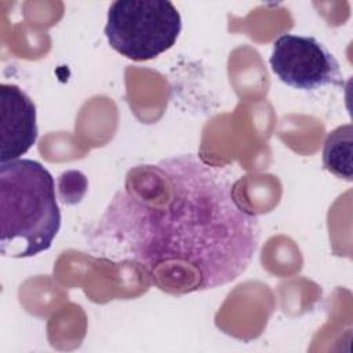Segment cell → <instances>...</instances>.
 I'll use <instances>...</instances> for the list:
<instances>
[{
    "mask_svg": "<svg viewBox=\"0 0 353 353\" xmlns=\"http://www.w3.org/2000/svg\"><path fill=\"white\" fill-rule=\"evenodd\" d=\"M61 228L55 181L32 159L0 164V252L29 258L47 251Z\"/></svg>",
    "mask_w": 353,
    "mask_h": 353,
    "instance_id": "cell-2",
    "label": "cell"
},
{
    "mask_svg": "<svg viewBox=\"0 0 353 353\" xmlns=\"http://www.w3.org/2000/svg\"><path fill=\"white\" fill-rule=\"evenodd\" d=\"M0 161L21 159L37 139L36 106L17 84L0 85Z\"/></svg>",
    "mask_w": 353,
    "mask_h": 353,
    "instance_id": "cell-5",
    "label": "cell"
},
{
    "mask_svg": "<svg viewBox=\"0 0 353 353\" xmlns=\"http://www.w3.org/2000/svg\"><path fill=\"white\" fill-rule=\"evenodd\" d=\"M233 186L194 153L138 164L90 230L87 247L99 259L135 265L171 295L232 283L254 259L261 234Z\"/></svg>",
    "mask_w": 353,
    "mask_h": 353,
    "instance_id": "cell-1",
    "label": "cell"
},
{
    "mask_svg": "<svg viewBox=\"0 0 353 353\" xmlns=\"http://www.w3.org/2000/svg\"><path fill=\"white\" fill-rule=\"evenodd\" d=\"M269 63L276 77L295 90L313 91L343 84L339 62L313 36H279L273 43Z\"/></svg>",
    "mask_w": 353,
    "mask_h": 353,
    "instance_id": "cell-4",
    "label": "cell"
},
{
    "mask_svg": "<svg viewBox=\"0 0 353 353\" xmlns=\"http://www.w3.org/2000/svg\"><path fill=\"white\" fill-rule=\"evenodd\" d=\"M181 29V14L168 0H116L108 10L105 36L119 54L141 62L170 50Z\"/></svg>",
    "mask_w": 353,
    "mask_h": 353,
    "instance_id": "cell-3",
    "label": "cell"
},
{
    "mask_svg": "<svg viewBox=\"0 0 353 353\" xmlns=\"http://www.w3.org/2000/svg\"><path fill=\"white\" fill-rule=\"evenodd\" d=\"M352 152L353 127L352 124L339 125L330 131L323 149V164L327 171L338 178L352 181Z\"/></svg>",
    "mask_w": 353,
    "mask_h": 353,
    "instance_id": "cell-6",
    "label": "cell"
}]
</instances>
